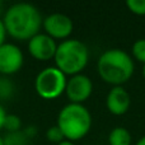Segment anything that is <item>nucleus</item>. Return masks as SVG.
I'll return each mask as SVG.
<instances>
[{
  "instance_id": "1",
  "label": "nucleus",
  "mask_w": 145,
  "mask_h": 145,
  "mask_svg": "<svg viewBox=\"0 0 145 145\" xmlns=\"http://www.w3.org/2000/svg\"><path fill=\"white\" fill-rule=\"evenodd\" d=\"M3 22L9 36L15 40L29 41L33 36L40 33L43 19L35 5L29 3H17L5 10Z\"/></svg>"
},
{
  "instance_id": "2",
  "label": "nucleus",
  "mask_w": 145,
  "mask_h": 145,
  "mask_svg": "<svg viewBox=\"0 0 145 145\" xmlns=\"http://www.w3.org/2000/svg\"><path fill=\"white\" fill-rule=\"evenodd\" d=\"M97 70L101 79L112 87H123L135 71V61L121 48H110L99 56Z\"/></svg>"
},
{
  "instance_id": "3",
  "label": "nucleus",
  "mask_w": 145,
  "mask_h": 145,
  "mask_svg": "<svg viewBox=\"0 0 145 145\" xmlns=\"http://www.w3.org/2000/svg\"><path fill=\"white\" fill-rule=\"evenodd\" d=\"M57 126L63 131L66 140H80L90 131L92 115L85 106L69 103L59 112Z\"/></svg>"
},
{
  "instance_id": "4",
  "label": "nucleus",
  "mask_w": 145,
  "mask_h": 145,
  "mask_svg": "<svg viewBox=\"0 0 145 145\" xmlns=\"http://www.w3.org/2000/svg\"><path fill=\"white\" fill-rule=\"evenodd\" d=\"M55 65L65 75H76L84 70L89 61V51L84 42L76 38H68L57 45Z\"/></svg>"
},
{
  "instance_id": "5",
  "label": "nucleus",
  "mask_w": 145,
  "mask_h": 145,
  "mask_svg": "<svg viewBox=\"0 0 145 145\" xmlns=\"http://www.w3.org/2000/svg\"><path fill=\"white\" fill-rule=\"evenodd\" d=\"M66 75L56 66H48L41 70L36 76V92L43 99H55L65 93Z\"/></svg>"
},
{
  "instance_id": "6",
  "label": "nucleus",
  "mask_w": 145,
  "mask_h": 145,
  "mask_svg": "<svg viewBox=\"0 0 145 145\" xmlns=\"http://www.w3.org/2000/svg\"><path fill=\"white\" fill-rule=\"evenodd\" d=\"M93 92V83L89 76L84 74L72 75L66 82L65 94L70 99V103L82 105L90 97Z\"/></svg>"
},
{
  "instance_id": "7",
  "label": "nucleus",
  "mask_w": 145,
  "mask_h": 145,
  "mask_svg": "<svg viewBox=\"0 0 145 145\" xmlns=\"http://www.w3.org/2000/svg\"><path fill=\"white\" fill-rule=\"evenodd\" d=\"M42 27L45 28L46 35L59 40H68L71 35L74 24L70 17L63 13H52L47 15L42 22Z\"/></svg>"
},
{
  "instance_id": "8",
  "label": "nucleus",
  "mask_w": 145,
  "mask_h": 145,
  "mask_svg": "<svg viewBox=\"0 0 145 145\" xmlns=\"http://www.w3.org/2000/svg\"><path fill=\"white\" fill-rule=\"evenodd\" d=\"M24 61L23 52L14 43H7L0 46V74L10 75L19 71Z\"/></svg>"
},
{
  "instance_id": "9",
  "label": "nucleus",
  "mask_w": 145,
  "mask_h": 145,
  "mask_svg": "<svg viewBox=\"0 0 145 145\" xmlns=\"http://www.w3.org/2000/svg\"><path fill=\"white\" fill-rule=\"evenodd\" d=\"M57 45L55 40L46 33H37L28 41V51L35 59L47 61L55 57Z\"/></svg>"
},
{
  "instance_id": "10",
  "label": "nucleus",
  "mask_w": 145,
  "mask_h": 145,
  "mask_svg": "<svg viewBox=\"0 0 145 145\" xmlns=\"http://www.w3.org/2000/svg\"><path fill=\"white\" fill-rule=\"evenodd\" d=\"M131 106V97L123 87H112L106 97V107L112 115L122 116Z\"/></svg>"
},
{
  "instance_id": "11",
  "label": "nucleus",
  "mask_w": 145,
  "mask_h": 145,
  "mask_svg": "<svg viewBox=\"0 0 145 145\" xmlns=\"http://www.w3.org/2000/svg\"><path fill=\"white\" fill-rule=\"evenodd\" d=\"M131 143H133V136L126 127L117 126L110 131L108 135L110 145H131Z\"/></svg>"
},
{
  "instance_id": "12",
  "label": "nucleus",
  "mask_w": 145,
  "mask_h": 145,
  "mask_svg": "<svg viewBox=\"0 0 145 145\" xmlns=\"http://www.w3.org/2000/svg\"><path fill=\"white\" fill-rule=\"evenodd\" d=\"M131 57L134 61L140 64H145V38H139L131 46Z\"/></svg>"
},
{
  "instance_id": "13",
  "label": "nucleus",
  "mask_w": 145,
  "mask_h": 145,
  "mask_svg": "<svg viewBox=\"0 0 145 145\" xmlns=\"http://www.w3.org/2000/svg\"><path fill=\"white\" fill-rule=\"evenodd\" d=\"M22 126V121H20L19 116L17 115H7L5 117V121H4V127L5 130H8L9 133H18Z\"/></svg>"
},
{
  "instance_id": "14",
  "label": "nucleus",
  "mask_w": 145,
  "mask_h": 145,
  "mask_svg": "<svg viewBox=\"0 0 145 145\" xmlns=\"http://www.w3.org/2000/svg\"><path fill=\"white\" fill-rule=\"evenodd\" d=\"M46 139L48 141H51V143H56V145H57L63 140H65V136H64L63 131L60 130V127L56 125V126H51L50 129H47V131H46Z\"/></svg>"
},
{
  "instance_id": "15",
  "label": "nucleus",
  "mask_w": 145,
  "mask_h": 145,
  "mask_svg": "<svg viewBox=\"0 0 145 145\" xmlns=\"http://www.w3.org/2000/svg\"><path fill=\"white\" fill-rule=\"evenodd\" d=\"M126 7L133 14L140 17L145 15V0H127Z\"/></svg>"
},
{
  "instance_id": "16",
  "label": "nucleus",
  "mask_w": 145,
  "mask_h": 145,
  "mask_svg": "<svg viewBox=\"0 0 145 145\" xmlns=\"http://www.w3.org/2000/svg\"><path fill=\"white\" fill-rule=\"evenodd\" d=\"M1 90H4V94H5V98L13 92V85L10 83V80H7V79H0V98H1Z\"/></svg>"
},
{
  "instance_id": "17",
  "label": "nucleus",
  "mask_w": 145,
  "mask_h": 145,
  "mask_svg": "<svg viewBox=\"0 0 145 145\" xmlns=\"http://www.w3.org/2000/svg\"><path fill=\"white\" fill-rule=\"evenodd\" d=\"M7 29H5V25L3 19H0V46L5 43V38H7Z\"/></svg>"
},
{
  "instance_id": "18",
  "label": "nucleus",
  "mask_w": 145,
  "mask_h": 145,
  "mask_svg": "<svg viewBox=\"0 0 145 145\" xmlns=\"http://www.w3.org/2000/svg\"><path fill=\"white\" fill-rule=\"evenodd\" d=\"M7 115H8V113H7V111H5V108L0 105V129L4 127V121H5Z\"/></svg>"
},
{
  "instance_id": "19",
  "label": "nucleus",
  "mask_w": 145,
  "mask_h": 145,
  "mask_svg": "<svg viewBox=\"0 0 145 145\" xmlns=\"http://www.w3.org/2000/svg\"><path fill=\"white\" fill-rule=\"evenodd\" d=\"M57 145H75V144L72 143V141H70V140H66V139H65V140H63L61 143H59Z\"/></svg>"
},
{
  "instance_id": "20",
  "label": "nucleus",
  "mask_w": 145,
  "mask_h": 145,
  "mask_svg": "<svg viewBox=\"0 0 145 145\" xmlns=\"http://www.w3.org/2000/svg\"><path fill=\"white\" fill-rule=\"evenodd\" d=\"M135 145H145V135L144 136H141L140 139H139L138 141H136V144Z\"/></svg>"
},
{
  "instance_id": "21",
  "label": "nucleus",
  "mask_w": 145,
  "mask_h": 145,
  "mask_svg": "<svg viewBox=\"0 0 145 145\" xmlns=\"http://www.w3.org/2000/svg\"><path fill=\"white\" fill-rule=\"evenodd\" d=\"M4 13V3L0 0V14H3Z\"/></svg>"
},
{
  "instance_id": "22",
  "label": "nucleus",
  "mask_w": 145,
  "mask_h": 145,
  "mask_svg": "<svg viewBox=\"0 0 145 145\" xmlns=\"http://www.w3.org/2000/svg\"><path fill=\"white\" fill-rule=\"evenodd\" d=\"M0 145H5V143H4V139L0 136Z\"/></svg>"
},
{
  "instance_id": "23",
  "label": "nucleus",
  "mask_w": 145,
  "mask_h": 145,
  "mask_svg": "<svg viewBox=\"0 0 145 145\" xmlns=\"http://www.w3.org/2000/svg\"><path fill=\"white\" fill-rule=\"evenodd\" d=\"M143 76H144V80H145V64L143 65Z\"/></svg>"
}]
</instances>
